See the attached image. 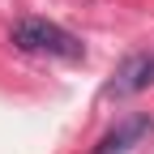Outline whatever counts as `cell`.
<instances>
[{
  "label": "cell",
  "mask_w": 154,
  "mask_h": 154,
  "mask_svg": "<svg viewBox=\"0 0 154 154\" xmlns=\"http://www.w3.org/2000/svg\"><path fill=\"white\" fill-rule=\"evenodd\" d=\"M9 38H13L17 51H30V56H51V60H82L86 56L82 38L69 34L64 26L47 22V17H26V22H17Z\"/></svg>",
  "instance_id": "obj_1"
},
{
  "label": "cell",
  "mask_w": 154,
  "mask_h": 154,
  "mask_svg": "<svg viewBox=\"0 0 154 154\" xmlns=\"http://www.w3.org/2000/svg\"><path fill=\"white\" fill-rule=\"evenodd\" d=\"M150 133H154V116L133 111V116H124V120H116L103 137H99V146H94L90 154H128L133 146H141Z\"/></svg>",
  "instance_id": "obj_2"
},
{
  "label": "cell",
  "mask_w": 154,
  "mask_h": 154,
  "mask_svg": "<svg viewBox=\"0 0 154 154\" xmlns=\"http://www.w3.org/2000/svg\"><path fill=\"white\" fill-rule=\"evenodd\" d=\"M146 86H154V51L128 56V60L116 69V77L103 86L107 99H128V94H141Z\"/></svg>",
  "instance_id": "obj_3"
}]
</instances>
